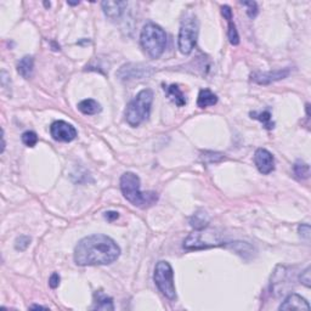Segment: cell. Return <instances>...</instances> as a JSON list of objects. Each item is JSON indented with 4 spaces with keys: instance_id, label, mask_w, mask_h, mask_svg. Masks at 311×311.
I'll list each match as a JSON object with an SVG mask.
<instances>
[{
    "instance_id": "603a6c76",
    "label": "cell",
    "mask_w": 311,
    "mask_h": 311,
    "mask_svg": "<svg viewBox=\"0 0 311 311\" xmlns=\"http://www.w3.org/2000/svg\"><path fill=\"white\" fill-rule=\"evenodd\" d=\"M22 142L27 146V147H34L38 142V136L34 131H26L22 134Z\"/></svg>"
},
{
    "instance_id": "3957f363",
    "label": "cell",
    "mask_w": 311,
    "mask_h": 311,
    "mask_svg": "<svg viewBox=\"0 0 311 311\" xmlns=\"http://www.w3.org/2000/svg\"><path fill=\"white\" fill-rule=\"evenodd\" d=\"M140 43L148 56L152 59H158L166 50L167 34L158 24L148 22L145 24L140 34Z\"/></svg>"
},
{
    "instance_id": "30bf717a",
    "label": "cell",
    "mask_w": 311,
    "mask_h": 311,
    "mask_svg": "<svg viewBox=\"0 0 311 311\" xmlns=\"http://www.w3.org/2000/svg\"><path fill=\"white\" fill-rule=\"evenodd\" d=\"M290 73V68H282V70H276L274 72H255L250 77H252V81L255 82V83L260 85H268L274 83V82L287 78Z\"/></svg>"
},
{
    "instance_id": "4fadbf2b",
    "label": "cell",
    "mask_w": 311,
    "mask_h": 311,
    "mask_svg": "<svg viewBox=\"0 0 311 311\" xmlns=\"http://www.w3.org/2000/svg\"><path fill=\"white\" fill-rule=\"evenodd\" d=\"M221 13L224 16L225 20L227 21L228 24V31H227V37L230 43L232 45H238L239 44V37H238V32L236 29L235 22H233V15H232V10H231L230 6L227 5H224L221 6Z\"/></svg>"
},
{
    "instance_id": "4316f807",
    "label": "cell",
    "mask_w": 311,
    "mask_h": 311,
    "mask_svg": "<svg viewBox=\"0 0 311 311\" xmlns=\"http://www.w3.org/2000/svg\"><path fill=\"white\" fill-rule=\"evenodd\" d=\"M298 232H299V235H301L302 238H304V239H307V241H309L310 236H311L310 225L309 224H302L301 226L298 227Z\"/></svg>"
},
{
    "instance_id": "8fae6325",
    "label": "cell",
    "mask_w": 311,
    "mask_h": 311,
    "mask_svg": "<svg viewBox=\"0 0 311 311\" xmlns=\"http://www.w3.org/2000/svg\"><path fill=\"white\" fill-rule=\"evenodd\" d=\"M280 310H310V304L299 294L292 293L280 305Z\"/></svg>"
},
{
    "instance_id": "d4e9b609",
    "label": "cell",
    "mask_w": 311,
    "mask_h": 311,
    "mask_svg": "<svg viewBox=\"0 0 311 311\" xmlns=\"http://www.w3.org/2000/svg\"><path fill=\"white\" fill-rule=\"evenodd\" d=\"M242 5L247 6V15L250 18H255L258 15V5L255 1H241Z\"/></svg>"
},
{
    "instance_id": "e0dca14e",
    "label": "cell",
    "mask_w": 311,
    "mask_h": 311,
    "mask_svg": "<svg viewBox=\"0 0 311 311\" xmlns=\"http://www.w3.org/2000/svg\"><path fill=\"white\" fill-rule=\"evenodd\" d=\"M218 103V96L214 93H211L209 89H202L198 94L197 99V106L201 108H206V107L214 106Z\"/></svg>"
},
{
    "instance_id": "9a60e30c",
    "label": "cell",
    "mask_w": 311,
    "mask_h": 311,
    "mask_svg": "<svg viewBox=\"0 0 311 311\" xmlns=\"http://www.w3.org/2000/svg\"><path fill=\"white\" fill-rule=\"evenodd\" d=\"M33 71H34V59L32 56H23L17 63V72L23 77L24 79L32 78Z\"/></svg>"
},
{
    "instance_id": "277c9868",
    "label": "cell",
    "mask_w": 311,
    "mask_h": 311,
    "mask_svg": "<svg viewBox=\"0 0 311 311\" xmlns=\"http://www.w3.org/2000/svg\"><path fill=\"white\" fill-rule=\"evenodd\" d=\"M153 101V92L151 89L141 90L129 103L125 109V120L130 126H139L148 119Z\"/></svg>"
},
{
    "instance_id": "ac0fdd59",
    "label": "cell",
    "mask_w": 311,
    "mask_h": 311,
    "mask_svg": "<svg viewBox=\"0 0 311 311\" xmlns=\"http://www.w3.org/2000/svg\"><path fill=\"white\" fill-rule=\"evenodd\" d=\"M209 224V215L205 210H198L190 219V225L197 231L205 230Z\"/></svg>"
},
{
    "instance_id": "7a4b0ae2",
    "label": "cell",
    "mask_w": 311,
    "mask_h": 311,
    "mask_svg": "<svg viewBox=\"0 0 311 311\" xmlns=\"http://www.w3.org/2000/svg\"><path fill=\"white\" fill-rule=\"evenodd\" d=\"M120 190L126 201L139 208H148L158 200L156 192H141L140 178L131 172H126L120 177Z\"/></svg>"
},
{
    "instance_id": "6da1fadb",
    "label": "cell",
    "mask_w": 311,
    "mask_h": 311,
    "mask_svg": "<svg viewBox=\"0 0 311 311\" xmlns=\"http://www.w3.org/2000/svg\"><path fill=\"white\" fill-rule=\"evenodd\" d=\"M120 248L106 235H92L78 242L74 249L77 265H108L119 258Z\"/></svg>"
},
{
    "instance_id": "44dd1931",
    "label": "cell",
    "mask_w": 311,
    "mask_h": 311,
    "mask_svg": "<svg viewBox=\"0 0 311 311\" xmlns=\"http://www.w3.org/2000/svg\"><path fill=\"white\" fill-rule=\"evenodd\" d=\"M293 170H294V174L297 175V178L298 179H308L310 175V167L308 163H304V162L302 161H297L296 163H294V167H293Z\"/></svg>"
},
{
    "instance_id": "f1b7e54d",
    "label": "cell",
    "mask_w": 311,
    "mask_h": 311,
    "mask_svg": "<svg viewBox=\"0 0 311 311\" xmlns=\"http://www.w3.org/2000/svg\"><path fill=\"white\" fill-rule=\"evenodd\" d=\"M104 219L108 220V221H114V220L119 218V214H118L117 211H107V213H104Z\"/></svg>"
},
{
    "instance_id": "5b68a950",
    "label": "cell",
    "mask_w": 311,
    "mask_h": 311,
    "mask_svg": "<svg viewBox=\"0 0 311 311\" xmlns=\"http://www.w3.org/2000/svg\"><path fill=\"white\" fill-rule=\"evenodd\" d=\"M198 29H200V24H198L196 16L194 13L186 15L181 22L178 37V48L181 54L189 55L194 50L197 43Z\"/></svg>"
},
{
    "instance_id": "9c48e42d",
    "label": "cell",
    "mask_w": 311,
    "mask_h": 311,
    "mask_svg": "<svg viewBox=\"0 0 311 311\" xmlns=\"http://www.w3.org/2000/svg\"><path fill=\"white\" fill-rule=\"evenodd\" d=\"M254 163L261 174H270L275 170L274 156L265 148H258L254 155Z\"/></svg>"
},
{
    "instance_id": "ffe728a7",
    "label": "cell",
    "mask_w": 311,
    "mask_h": 311,
    "mask_svg": "<svg viewBox=\"0 0 311 311\" xmlns=\"http://www.w3.org/2000/svg\"><path fill=\"white\" fill-rule=\"evenodd\" d=\"M250 117L254 118V119H258L259 122L263 123V125L265 126L268 130H271V129L275 128V123L272 122L271 113H270L269 111L260 112V113H258V112H250Z\"/></svg>"
},
{
    "instance_id": "8992f818",
    "label": "cell",
    "mask_w": 311,
    "mask_h": 311,
    "mask_svg": "<svg viewBox=\"0 0 311 311\" xmlns=\"http://www.w3.org/2000/svg\"><path fill=\"white\" fill-rule=\"evenodd\" d=\"M156 286L159 292L163 294L169 301H175L177 292H175L174 285V271L168 261H158L153 275Z\"/></svg>"
},
{
    "instance_id": "4dcf8cb0",
    "label": "cell",
    "mask_w": 311,
    "mask_h": 311,
    "mask_svg": "<svg viewBox=\"0 0 311 311\" xmlns=\"http://www.w3.org/2000/svg\"><path fill=\"white\" fill-rule=\"evenodd\" d=\"M44 5H45L46 7H50V2H44Z\"/></svg>"
},
{
    "instance_id": "484cf974",
    "label": "cell",
    "mask_w": 311,
    "mask_h": 311,
    "mask_svg": "<svg viewBox=\"0 0 311 311\" xmlns=\"http://www.w3.org/2000/svg\"><path fill=\"white\" fill-rule=\"evenodd\" d=\"M299 281H301V282L305 286V287L310 288V286H311V277H310V268H309V266H308V268L302 272L301 276H299Z\"/></svg>"
},
{
    "instance_id": "f546056e",
    "label": "cell",
    "mask_w": 311,
    "mask_h": 311,
    "mask_svg": "<svg viewBox=\"0 0 311 311\" xmlns=\"http://www.w3.org/2000/svg\"><path fill=\"white\" fill-rule=\"evenodd\" d=\"M29 309H48L46 307H42V305H31Z\"/></svg>"
},
{
    "instance_id": "cb8c5ba5",
    "label": "cell",
    "mask_w": 311,
    "mask_h": 311,
    "mask_svg": "<svg viewBox=\"0 0 311 311\" xmlns=\"http://www.w3.org/2000/svg\"><path fill=\"white\" fill-rule=\"evenodd\" d=\"M29 244H31V237L29 236H20V237L16 238L15 248L17 250H26Z\"/></svg>"
},
{
    "instance_id": "7c38bea8",
    "label": "cell",
    "mask_w": 311,
    "mask_h": 311,
    "mask_svg": "<svg viewBox=\"0 0 311 311\" xmlns=\"http://www.w3.org/2000/svg\"><path fill=\"white\" fill-rule=\"evenodd\" d=\"M101 6H103V10L104 12V15L107 16L111 20H118L120 18V16L124 12L125 7H126V2L125 1H103L101 2Z\"/></svg>"
},
{
    "instance_id": "5bb4252c",
    "label": "cell",
    "mask_w": 311,
    "mask_h": 311,
    "mask_svg": "<svg viewBox=\"0 0 311 311\" xmlns=\"http://www.w3.org/2000/svg\"><path fill=\"white\" fill-rule=\"evenodd\" d=\"M94 310H114L113 307V299L111 297H107L106 294L103 293L101 291L95 292L94 293Z\"/></svg>"
},
{
    "instance_id": "2e32d148",
    "label": "cell",
    "mask_w": 311,
    "mask_h": 311,
    "mask_svg": "<svg viewBox=\"0 0 311 311\" xmlns=\"http://www.w3.org/2000/svg\"><path fill=\"white\" fill-rule=\"evenodd\" d=\"M164 92L167 93V96L169 98L170 101H173L177 106L183 107L186 104V99L185 95H184L183 92L180 90V88L178 85L172 84L169 87H164Z\"/></svg>"
},
{
    "instance_id": "7402d4cb",
    "label": "cell",
    "mask_w": 311,
    "mask_h": 311,
    "mask_svg": "<svg viewBox=\"0 0 311 311\" xmlns=\"http://www.w3.org/2000/svg\"><path fill=\"white\" fill-rule=\"evenodd\" d=\"M224 158H225V155H222V153H219V152H213V151H206L202 156L203 161L209 164L218 163V162L222 161Z\"/></svg>"
},
{
    "instance_id": "83f0119b",
    "label": "cell",
    "mask_w": 311,
    "mask_h": 311,
    "mask_svg": "<svg viewBox=\"0 0 311 311\" xmlns=\"http://www.w3.org/2000/svg\"><path fill=\"white\" fill-rule=\"evenodd\" d=\"M60 275L57 274V272H54V274L51 275L50 276V279H49V286H50L51 288H57L59 287V285H60Z\"/></svg>"
},
{
    "instance_id": "ba28073f",
    "label": "cell",
    "mask_w": 311,
    "mask_h": 311,
    "mask_svg": "<svg viewBox=\"0 0 311 311\" xmlns=\"http://www.w3.org/2000/svg\"><path fill=\"white\" fill-rule=\"evenodd\" d=\"M50 134L52 139L61 142L73 141L77 137L76 128L65 120H57V122L52 123L50 126Z\"/></svg>"
},
{
    "instance_id": "52a82bcc",
    "label": "cell",
    "mask_w": 311,
    "mask_h": 311,
    "mask_svg": "<svg viewBox=\"0 0 311 311\" xmlns=\"http://www.w3.org/2000/svg\"><path fill=\"white\" fill-rule=\"evenodd\" d=\"M152 73L150 67L140 63H126L122 66L117 72L118 78L120 81H130V79H141L148 77Z\"/></svg>"
},
{
    "instance_id": "d6986e66",
    "label": "cell",
    "mask_w": 311,
    "mask_h": 311,
    "mask_svg": "<svg viewBox=\"0 0 311 311\" xmlns=\"http://www.w3.org/2000/svg\"><path fill=\"white\" fill-rule=\"evenodd\" d=\"M78 109L83 114L93 115L99 113L101 111V104L98 101L93 100V99H87V100L81 101L78 104Z\"/></svg>"
}]
</instances>
